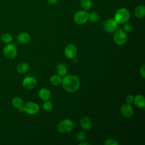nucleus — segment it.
Wrapping results in <instances>:
<instances>
[{
  "mask_svg": "<svg viewBox=\"0 0 145 145\" xmlns=\"http://www.w3.org/2000/svg\"><path fill=\"white\" fill-rule=\"evenodd\" d=\"M63 89L70 93H73L78 90L80 87V79L79 78L72 74H70L64 76L62 79L61 83Z\"/></svg>",
  "mask_w": 145,
  "mask_h": 145,
  "instance_id": "obj_1",
  "label": "nucleus"
},
{
  "mask_svg": "<svg viewBox=\"0 0 145 145\" xmlns=\"http://www.w3.org/2000/svg\"><path fill=\"white\" fill-rule=\"evenodd\" d=\"M130 18L129 11L125 8H121L116 11L114 14V20L118 24H125Z\"/></svg>",
  "mask_w": 145,
  "mask_h": 145,
  "instance_id": "obj_2",
  "label": "nucleus"
},
{
  "mask_svg": "<svg viewBox=\"0 0 145 145\" xmlns=\"http://www.w3.org/2000/svg\"><path fill=\"white\" fill-rule=\"evenodd\" d=\"M75 126V123L73 122L71 120L66 118L59 123L57 129L59 133H66L70 131Z\"/></svg>",
  "mask_w": 145,
  "mask_h": 145,
  "instance_id": "obj_3",
  "label": "nucleus"
},
{
  "mask_svg": "<svg viewBox=\"0 0 145 145\" xmlns=\"http://www.w3.org/2000/svg\"><path fill=\"white\" fill-rule=\"evenodd\" d=\"M113 36V40L118 45H122L125 44L127 40V35L126 33L122 29H118L114 32Z\"/></svg>",
  "mask_w": 145,
  "mask_h": 145,
  "instance_id": "obj_4",
  "label": "nucleus"
},
{
  "mask_svg": "<svg viewBox=\"0 0 145 145\" xmlns=\"http://www.w3.org/2000/svg\"><path fill=\"white\" fill-rule=\"evenodd\" d=\"M3 53L5 56L8 59H14L17 55L16 46L11 43L6 44L3 49Z\"/></svg>",
  "mask_w": 145,
  "mask_h": 145,
  "instance_id": "obj_5",
  "label": "nucleus"
},
{
  "mask_svg": "<svg viewBox=\"0 0 145 145\" xmlns=\"http://www.w3.org/2000/svg\"><path fill=\"white\" fill-rule=\"evenodd\" d=\"M40 110V106L39 105L34 102L29 101L24 104L23 107V112L28 114L34 115L39 113Z\"/></svg>",
  "mask_w": 145,
  "mask_h": 145,
  "instance_id": "obj_6",
  "label": "nucleus"
},
{
  "mask_svg": "<svg viewBox=\"0 0 145 145\" xmlns=\"http://www.w3.org/2000/svg\"><path fill=\"white\" fill-rule=\"evenodd\" d=\"M89 14L84 10H80L75 13L74 16L75 22L79 25L83 24L88 20Z\"/></svg>",
  "mask_w": 145,
  "mask_h": 145,
  "instance_id": "obj_7",
  "label": "nucleus"
},
{
  "mask_svg": "<svg viewBox=\"0 0 145 145\" xmlns=\"http://www.w3.org/2000/svg\"><path fill=\"white\" fill-rule=\"evenodd\" d=\"M118 23L113 19H109L105 20L104 24L105 30L109 33L114 32L117 28Z\"/></svg>",
  "mask_w": 145,
  "mask_h": 145,
  "instance_id": "obj_8",
  "label": "nucleus"
},
{
  "mask_svg": "<svg viewBox=\"0 0 145 145\" xmlns=\"http://www.w3.org/2000/svg\"><path fill=\"white\" fill-rule=\"evenodd\" d=\"M23 86L27 89H31L36 87L37 85V80L33 76H27L22 82Z\"/></svg>",
  "mask_w": 145,
  "mask_h": 145,
  "instance_id": "obj_9",
  "label": "nucleus"
},
{
  "mask_svg": "<svg viewBox=\"0 0 145 145\" xmlns=\"http://www.w3.org/2000/svg\"><path fill=\"white\" fill-rule=\"evenodd\" d=\"M64 53L67 58L72 59L77 54V48L73 44H69L65 47Z\"/></svg>",
  "mask_w": 145,
  "mask_h": 145,
  "instance_id": "obj_10",
  "label": "nucleus"
},
{
  "mask_svg": "<svg viewBox=\"0 0 145 145\" xmlns=\"http://www.w3.org/2000/svg\"><path fill=\"white\" fill-rule=\"evenodd\" d=\"M121 112L124 117L126 118H130L133 115L134 111L130 104L126 103L122 105L121 107Z\"/></svg>",
  "mask_w": 145,
  "mask_h": 145,
  "instance_id": "obj_11",
  "label": "nucleus"
},
{
  "mask_svg": "<svg viewBox=\"0 0 145 145\" xmlns=\"http://www.w3.org/2000/svg\"><path fill=\"white\" fill-rule=\"evenodd\" d=\"M12 105L14 107L18 109L19 111L23 112V107L24 105V100L19 97H15L12 99Z\"/></svg>",
  "mask_w": 145,
  "mask_h": 145,
  "instance_id": "obj_12",
  "label": "nucleus"
},
{
  "mask_svg": "<svg viewBox=\"0 0 145 145\" xmlns=\"http://www.w3.org/2000/svg\"><path fill=\"white\" fill-rule=\"evenodd\" d=\"M39 96L42 100L46 101L50 98L51 93L48 88H42L39 90Z\"/></svg>",
  "mask_w": 145,
  "mask_h": 145,
  "instance_id": "obj_13",
  "label": "nucleus"
},
{
  "mask_svg": "<svg viewBox=\"0 0 145 145\" xmlns=\"http://www.w3.org/2000/svg\"><path fill=\"white\" fill-rule=\"evenodd\" d=\"M80 126L84 130H89L92 127V122L91 120L87 117H83L80 121Z\"/></svg>",
  "mask_w": 145,
  "mask_h": 145,
  "instance_id": "obj_14",
  "label": "nucleus"
},
{
  "mask_svg": "<svg viewBox=\"0 0 145 145\" xmlns=\"http://www.w3.org/2000/svg\"><path fill=\"white\" fill-rule=\"evenodd\" d=\"M134 104L139 108H144L145 106L144 97L142 95H137L134 97Z\"/></svg>",
  "mask_w": 145,
  "mask_h": 145,
  "instance_id": "obj_15",
  "label": "nucleus"
},
{
  "mask_svg": "<svg viewBox=\"0 0 145 145\" xmlns=\"http://www.w3.org/2000/svg\"><path fill=\"white\" fill-rule=\"evenodd\" d=\"M17 40L18 42L20 44H27L30 40V36L28 33L26 32H22L18 35Z\"/></svg>",
  "mask_w": 145,
  "mask_h": 145,
  "instance_id": "obj_16",
  "label": "nucleus"
},
{
  "mask_svg": "<svg viewBox=\"0 0 145 145\" xmlns=\"http://www.w3.org/2000/svg\"><path fill=\"white\" fill-rule=\"evenodd\" d=\"M135 15L138 18H142L145 15V7L143 5H140L137 7L134 10Z\"/></svg>",
  "mask_w": 145,
  "mask_h": 145,
  "instance_id": "obj_17",
  "label": "nucleus"
},
{
  "mask_svg": "<svg viewBox=\"0 0 145 145\" xmlns=\"http://www.w3.org/2000/svg\"><path fill=\"white\" fill-rule=\"evenodd\" d=\"M57 72L59 76H64L67 72V69L66 65L63 63H59L57 66Z\"/></svg>",
  "mask_w": 145,
  "mask_h": 145,
  "instance_id": "obj_18",
  "label": "nucleus"
},
{
  "mask_svg": "<svg viewBox=\"0 0 145 145\" xmlns=\"http://www.w3.org/2000/svg\"><path fill=\"white\" fill-rule=\"evenodd\" d=\"M17 71L20 74L26 72L29 70V65L26 62H21L17 66Z\"/></svg>",
  "mask_w": 145,
  "mask_h": 145,
  "instance_id": "obj_19",
  "label": "nucleus"
},
{
  "mask_svg": "<svg viewBox=\"0 0 145 145\" xmlns=\"http://www.w3.org/2000/svg\"><path fill=\"white\" fill-rule=\"evenodd\" d=\"M62 78L59 75H53L50 78L51 83L54 86L60 85L62 83Z\"/></svg>",
  "mask_w": 145,
  "mask_h": 145,
  "instance_id": "obj_20",
  "label": "nucleus"
},
{
  "mask_svg": "<svg viewBox=\"0 0 145 145\" xmlns=\"http://www.w3.org/2000/svg\"><path fill=\"white\" fill-rule=\"evenodd\" d=\"M1 40L5 44H10L12 41V37L8 33H5L1 36Z\"/></svg>",
  "mask_w": 145,
  "mask_h": 145,
  "instance_id": "obj_21",
  "label": "nucleus"
},
{
  "mask_svg": "<svg viewBox=\"0 0 145 145\" xmlns=\"http://www.w3.org/2000/svg\"><path fill=\"white\" fill-rule=\"evenodd\" d=\"M80 5L83 9L88 10L92 7V3L91 0H81Z\"/></svg>",
  "mask_w": 145,
  "mask_h": 145,
  "instance_id": "obj_22",
  "label": "nucleus"
},
{
  "mask_svg": "<svg viewBox=\"0 0 145 145\" xmlns=\"http://www.w3.org/2000/svg\"><path fill=\"white\" fill-rule=\"evenodd\" d=\"M88 19L92 23H96L99 20V16L96 12H92L89 14Z\"/></svg>",
  "mask_w": 145,
  "mask_h": 145,
  "instance_id": "obj_23",
  "label": "nucleus"
},
{
  "mask_svg": "<svg viewBox=\"0 0 145 145\" xmlns=\"http://www.w3.org/2000/svg\"><path fill=\"white\" fill-rule=\"evenodd\" d=\"M42 107H43V109L45 111L50 112L53 109V104L50 101H49L48 100H46V101H45L44 103L43 104Z\"/></svg>",
  "mask_w": 145,
  "mask_h": 145,
  "instance_id": "obj_24",
  "label": "nucleus"
},
{
  "mask_svg": "<svg viewBox=\"0 0 145 145\" xmlns=\"http://www.w3.org/2000/svg\"><path fill=\"white\" fill-rule=\"evenodd\" d=\"M134 29V27L133 24L130 23H125L123 26V29L125 32H130Z\"/></svg>",
  "mask_w": 145,
  "mask_h": 145,
  "instance_id": "obj_25",
  "label": "nucleus"
},
{
  "mask_svg": "<svg viewBox=\"0 0 145 145\" xmlns=\"http://www.w3.org/2000/svg\"><path fill=\"white\" fill-rule=\"evenodd\" d=\"M86 138V134L84 131H80L76 134V139L79 141H83Z\"/></svg>",
  "mask_w": 145,
  "mask_h": 145,
  "instance_id": "obj_26",
  "label": "nucleus"
},
{
  "mask_svg": "<svg viewBox=\"0 0 145 145\" xmlns=\"http://www.w3.org/2000/svg\"><path fill=\"white\" fill-rule=\"evenodd\" d=\"M118 142L113 139H108L104 143L105 145H118Z\"/></svg>",
  "mask_w": 145,
  "mask_h": 145,
  "instance_id": "obj_27",
  "label": "nucleus"
},
{
  "mask_svg": "<svg viewBox=\"0 0 145 145\" xmlns=\"http://www.w3.org/2000/svg\"><path fill=\"white\" fill-rule=\"evenodd\" d=\"M133 100H134V97L132 95H128L126 97V103L127 104H131L133 102Z\"/></svg>",
  "mask_w": 145,
  "mask_h": 145,
  "instance_id": "obj_28",
  "label": "nucleus"
},
{
  "mask_svg": "<svg viewBox=\"0 0 145 145\" xmlns=\"http://www.w3.org/2000/svg\"><path fill=\"white\" fill-rule=\"evenodd\" d=\"M140 75L142 76L143 78H144L145 76V65L143 64L140 69Z\"/></svg>",
  "mask_w": 145,
  "mask_h": 145,
  "instance_id": "obj_29",
  "label": "nucleus"
},
{
  "mask_svg": "<svg viewBox=\"0 0 145 145\" xmlns=\"http://www.w3.org/2000/svg\"><path fill=\"white\" fill-rule=\"evenodd\" d=\"M49 3L51 5H56L58 2V0H47Z\"/></svg>",
  "mask_w": 145,
  "mask_h": 145,
  "instance_id": "obj_30",
  "label": "nucleus"
},
{
  "mask_svg": "<svg viewBox=\"0 0 145 145\" xmlns=\"http://www.w3.org/2000/svg\"><path fill=\"white\" fill-rule=\"evenodd\" d=\"M83 144H85V145H89V143H87V142H83L82 141V142L81 143H79V145H83Z\"/></svg>",
  "mask_w": 145,
  "mask_h": 145,
  "instance_id": "obj_31",
  "label": "nucleus"
}]
</instances>
